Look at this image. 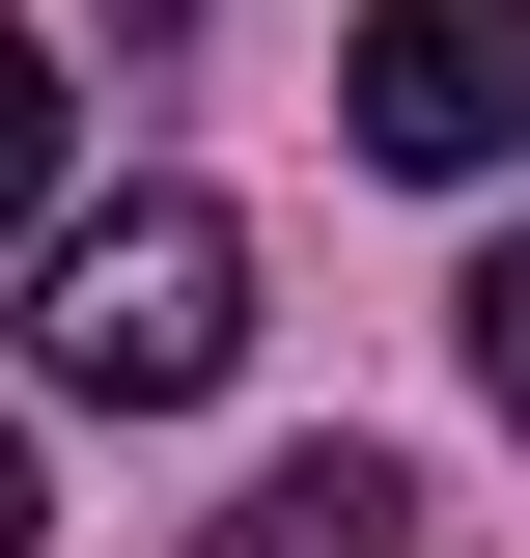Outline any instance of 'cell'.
Masks as SVG:
<instances>
[{
  "mask_svg": "<svg viewBox=\"0 0 530 558\" xmlns=\"http://www.w3.org/2000/svg\"><path fill=\"white\" fill-rule=\"evenodd\" d=\"M28 363L112 391V418H196L224 363H252V223H224V196H112V223H57V252H28Z\"/></svg>",
  "mask_w": 530,
  "mask_h": 558,
  "instance_id": "6da1fadb",
  "label": "cell"
},
{
  "mask_svg": "<svg viewBox=\"0 0 530 558\" xmlns=\"http://www.w3.org/2000/svg\"><path fill=\"white\" fill-rule=\"evenodd\" d=\"M28 223H57V57L0 28V252H28Z\"/></svg>",
  "mask_w": 530,
  "mask_h": 558,
  "instance_id": "277c9868",
  "label": "cell"
},
{
  "mask_svg": "<svg viewBox=\"0 0 530 558\" xmlns=\"http://www.w3.org/2000/svg\"><path fill=\"white\" fill-rule=\"evenodd\" d=\"M474 391H503V418H530V252H503V279H474Z\"/></svg>",
  "mask_w": 530,
  "mask_h": 558,
  "instance_id": "5b68a950",
  "label": "cell"
},
{
  "mask_svg": "<svg viewBox=\"0 0 530 558\" xmlns=\"http://www.w3.org/2000/svg\"><path fill=\"white\" fill-rule=\"evenodd\" d=\"M363 168H419V196L530 168V0H363Z\"/></svg>",
  "mask_w": 530,
  "mask_h": 558,
  "instance_id": "7a4b0ae2",
  "label": "cell"
},
{
  "mask_svg": "<svg viewBox=\"0 0 530 558\" xmlns=\"http://www.w3.org/2000/svg\"><path fill=\"white\" fill-rule=\"evenodd\" d=\"M196 558H419V475H392V447H279Z\"/></svg>",
  "mask_w": 530,
  "mask_h": 558,
  "instance_id": "3957f363",
  "label": "cell"
},
{
  "mask_svg": "<svg viewBox=\"0 0 530 558\" xmlns=\"http://www.w3.org/2000/svg\"><path fill=\"white\" fill-rule=\"evenodd\" d=\"M28 531H57V502H28V447H0V558H28Z\"/></svg>",
  "mask_w": 530,
  "mask_h": 558,
  "instance_id": "8992f818",
  "label": "cell"
}]
</instances>
